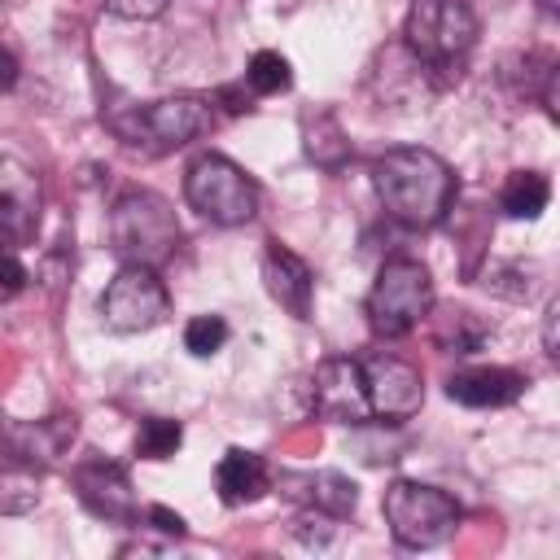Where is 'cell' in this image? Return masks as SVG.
Here are the masks:
<instances>
[{
  "label": "cell",
  "mask_w": 560,
  "mask_h": 560,
  "mask_svg": "<svg viewBox=\"0 0 560 560\" xmlns=\"http://www.w3.org/2000/svg\"><path fill=\"white\" fill-rule=\"evenodd\" d=\"M372 188L381 206L407 228L442 223L455 201V175L429 149H385L372 162Z\"/></svg>",
  "instance_id": "1"
},
{
  "label": "cell",
  "mask_w": 560,
  "mask_h": 560,
  "mask_svg": "<svg viewBox=\"0 0 560 560\" xmlns=\"http://www.w3.org/2000/svg\"><path fill=\"white\" fill-rule=\"evenodd\" d=\"M214 105L219 101L206 92H179V96H158V101L105 105L101 118L122 144L144 149V153H171L214 127V118H219Z\"/></svg>",
  "instance_id": "2"
},
{
  "label": "cell",
  "mask_w": 560,
  "mask_h": 560,
  "mask_svg": "<svg viewBox=\"0 0 560 560\" xmlns=\"http://www.w3.org/2000/svg\"><path fill=\"white\" fill-rule=\"evenodd\" d=\"M179 236L184 232H179V219H175L171 201L149 192V188L122 192L109 210V245L122 262L162 267L166 258H175Z\"/></svg>",
  "instance_id": "3"
},
{
  "label": "cell",
  "mask_w": 560,
  "mask_h": 560,
  "mask_svg": "<svg viewBox=\"0 0 560 560\" xmlns=\"http://www.w3.org/2000/svg\"><path fill=\"white\" fill-rule=\"evenodd\" d=\"M477 44V13L468 0H416L402 26V48L424 61V70L459 74Z\"/></svg>",
  "instance_id": "4"
},
{
  "label": "cell",
  "mask_w": 560,
  "mask_h": 560,
  "mask_svg": "<svg viewBox=\"0 0 560 560\" xmlns=\"http://www.w3.org/2000/svg\"><path fill=\"white\" fill-rule=\"evenodd\" d=\"M184 197L201 219H210L219 228H236L258 214V184L223 153H201L188 166Z\"/></svg>",
  "instance_id": "5"
},
{
  "label": "cell",
  "mask_w": 560,
  "mask_h": 560,
  "mask_svg": "<svg viewBox=\"0 0 560 560\" xmlns=\"http://www.w3.org/2000/svg\"><path fill=\"white\" fill-rule=\"evenodd\" d=\"M433 311L429 267L416 258H389L368 293V324L376 337H407Z\"/></svg>",
  "instance_id": "6"
},
{
  "label": "cell",
  "mask_w": 560,
  "mask_h": 560,
  "mask_svg": "<svg viewBox=\"0 0 560 560\" xmlns=\"http://www.w3.org/2000/svg\"><path fill=\"white\" fill-rule=\"evenodd\" d=\"M381 508H385L389 534L402 547H416V551L446 542L455 534V525H459V503L446 490L424 486V481H407V477L389 481Z\"/></svg>",
  "instance_id": "7"
},
{
  "label": "cell",
  "mask_w": 560,
  "mask_h": 560,
  "mask_svg": "<svg viewBox=\"0 0 560 560\" xmlns=\"http://www.w3.org/2000/svg\"><path fill=\"white\" fill-rule=\"evenodd\" d=\"M166 311H171V298L158 267L122 262V271L101 293V319L114 332H149L166 319Z\"/></svg>",
  "instance_id": "8"
},
{
  "label": "cell",
  "mask_w": 560,
  "mask_h": 560,
  "mask_svg": "<svg viewBox=\"0 0 560 560\" xmlns=\"http://www.w3.org/2000/svg\"><path fill=\"white\" fill-rule=\"evenodd\" d=\"M311 407L324 420L337 424H363L372 416L368 407V385H363V368L359 359H324L311 372Z\"/></svg>",
  "instance_id": "9"
},
{
  "label": "cell",
  "mask_w": 560,
  "mask_h": 560,
  "mask_svg": "<svg viewBox=\"0 0 560 560\" xmlns=\"http://www.w3.org/2000/svg\"><path fill=\"white\" fill-rule=\"evenodd\" d=\"M359 368H363V385H368V407H372V416L407 420V416L420 411V402H424V381H420V372H416L407 359L368 354V359H359Z\"/></svg>",
  "instance_id": "10"
},
{
  "label": "cell",
  "mask_w": 560,
  "mask_h": 560,
  "mask_svg": "<svg viewBox=\"0 0 560 560\" xmlns=\"http://www.w3.org/2000/svg\"><path fill=\"white\" fill-rule=\"evenodd\" d=\"M44 192L35 171H26L18 158L0 153V245H26L39 232Z\"/></svg>",
  "instance_id": "11"
},
{
  "label": "cell",
  "mask_w": 560,
  "mask_h": 560,
  "mask_svg": "<svg viewBox=\"0 0 560 560\" xmlns=\"http://www.w3.org/2000/svg\"><path fill=\"white\" fill-rule=\"evenodd\" d=\"M74 433H79L74 416H44V420H9L0 438H4L9 459L31 464V468H48L70 451Z\"/></svg>",
  "instance_id": "12"
},
{
  "label": "cell",
  "mask_w": 560,
  "mask_h": 560,
  "mask_svg": "<svg viewBox=\"0 0 560 560\" xmlns=\"http://www.w3.org/2000/svg\"><path fill=\"white\" fill-rule=\"evenodd\" d=\"M74 490L83 499V508L101 521H118V525H131L136 521V494H131V481L118 464L109 459H83L74 468Z\"/></svg>",
  "instance_id": "13"
},
{
  "label": "cell",
  "mask_w": 560,
  "mask_h": 560,
  "mask_svg": "<svg viewBox=\"0 0 560 560\" xmlns=\"http://www.w3.org/2000/svg\"><path fill=\"white\" fill-rule=\"evenodd\" d=\"M262 284H267V293H271L293 319H306V315H311L315 271H311L306 258H298L289 245L267 241V254H262Z\"/></svg>",
  "instance_id": "14"
},
{
  "label": "cell",
  "mask_w": 560,
  "mask_h": 560,
  "mask_svg": "<svg viewBox=\"0 0 560 560\" xmlns=\"http://www.w3.org/2000/svg\"><path fill=\"white\" fill-rule=\"evenodd\" d=\"M276 481L306 512H324L332 521H346L359 508V486L346 472H332V468H319V472H280Z\"/></svg>",
  "instance_id": "15"
},
{
  "label": "cell",
  "mask_w": 560,
  "mask_h": 560,
  "mask_svg": "<svg viewBox=\"0 0 560 560\" xmlns=\"http://www.w3.org/2000/svg\"><path fill=\"white\" fill-rule=\"evenodd\" d=\"M214 490L228 508H241V503H254L271 490V468L262 455L245 451V446H232L223 451V459L214 464Z\"/></svg>",
  "instance_id": "16"
},
{
  "label": "cell",
  "mask_w": 560,
  "mask_h": 560,
  "mask_svg": "<svg viewBox=\"0 0 560 560\" xmlns=\"http://www.w3.org/2000/svg\"><path fill=\"white\" fill-rule=\"evenodd\" d=\"M521 389H525V376L512 368H468L446 381L451 402H464V407H508L521 398Z\"/></svg>",
  "instance_id": "17"
},
{
  "label": "cell",
  "mask_w": 560,
  "mask_h": 560,
  "mask_svg": "<svg viewBox=\"0 0 560 560\" xmlns=\"http://www.w3.org/2000/svg\"><path fill=\"white\" fill-rule=\"evenodd\" d=\"M302 144H306V158L324 171H337L350 158V140H346L341 122L332 118V109H315L302 118Z\"/></svg>",
  "instance_id": "18"
},
{
  "label": "cell",
  "mask_w": 560,
  "mask_h": 560,
  "mask_svg": "<svg viewBox=\"0 0 560 560\" xmlns=\"http://www.w3.org/2000/svg\"><path fill=\"white\" fill-rule=\"evenodd\" d=\"M551 201V184L538 171H512L499 188V206L508 219H538Z\"/></svg>",
  "instance_id": "19"
},
{
  "label": "cell",
  "mask_w": 560,
  "mask_h": 560,
  "mask_svg": "<svg viewBox=\"0 0 560 560\" xmlns=\"http://www.w3.org/2000/svg\"><path fill=\"white\" fill-rule=\"evenodd\" d=\"M35 503H39V472L18 459L9 468H0V512L18 516V512H31Z\"/></svg>",
  "instance_id": "20"
},
{
  "label": "cell",
  "mask_w": 560,
  "mask_h": 560,
  "mask_svg": "<svg viewBox=\"0 0 560 560\" xmlns=\"http://www.w3.org/2000/svg\"><path fill=\"white\" fill-rule=\"evenodd\" d=\"M486 337H490V328L472 311H451L438 328V346L451 350V354H472V350L486 346Z\"/></svg>",
  "instance_id": "21"
},
{
  "label": "cell",
  "mask_w": 560,
  "mask_h": 560,
  "mask_svg": "<svg viewBox=\"0 0 560 560\" xmlns=\"http://www.w3.org/2000/svg\"><path fill=\"white\" fill-rule=\"evenodd\" d=\"M245 83H249V92H254V96H276V92H289L293 70H289V61H284L280 52L262 48V52H254V57H249Z\"/></svg>",
  "instance_id": "22"
},
{
  "label": "cell",
  "mask_w": 560,
  "mask_h": 560,
  "mask_svg": "<svg viewBox=\"0 0 560 560\" xmlns=\"http://www.w3.org/2000/svg\"><path fill=\"white\" fill-rule=\"evenodd\" d=\"M179 442H184V429H179V420H166V416H149L136 433V451L144 459H171L179 451Z\"/></svg>",
  "instance_id": "23"
},
{
  "label": "cell",
  "mask_w": 560,
  "mask_h": 560,
  "mask_svg": "<svg viewBox=\"0 0 560 560\" xmlns=\"http://www.w3.org/2000/svg\"><path fill=\"white\" fill-rule=\"evenodd\" d=\"M223 341H228V324H223V315H192V319L184 324V346H188V354H197V359L219 354Z\"/></svg>",
  "instance_id": "24"
},
{
  "label": "cell",
  "mask_w": 560,
  "mask_h": 560,
  "mask_svg": "<svg viewBox=\"0 0 560 560\" xmlns=\"http://www.w3.org/2000/svg\"><path fill=\"white\" fill-rule=\"evenodd\" d=\"M105 13H114V18H136V22H144V18H158V13H166V4L171 0H96Z\"/></svg>",
  "instance_id": "25"
},
{
  "label": "cell",
  "mask_w": 560,
  "mask_h": 560,
  "mask_svg": "<svg viewBox=\"0 0 560 560\" xmlns=\"http://www.w3.org/2000/svg\"><path fill=\"white\" fill-rule=\"evenodd\" d=\"M22 289H26V267H22L9 249H0V302L18 298Z\"/></svg>",
  "instance_id": "26"
},
{
  "label": "cell",
  "mask_w": 560,
  "mask_h": 560,
  "mask_svg": "<svg viewBox=\"0 0 560 560\" xmlns=\"http://www.w3.org/2000/svg\"><path fill=\"white\" fill-rule=\"evenodd\" d=\"M149 521H153V529H162L166 538H184V534H188L184 516H175V512H171V508H162V503H153V508H149Z\"/></svg>",
  "instance_id": "27"
},
{
  "label": "cell",
  "mask_w": 560,
  "mask_h": 560,
  "mask_svg": "<svg viewBox=\"0 0 560 560\" xmlns=\"http://www.w3.org/2000/svg\"><path fill=\"white\" fill-rule=\"evenodd\" d=\"M556 319H560V302H547V315H542V346H547L551 359L560 354V346H556Z\"/></svg>",
  "instance_id": "28"
},
{
  "label": "cell",
  "mask_w": 560,
  "mask_h": 560,
  "mask_svg": "<svg viewBox=\"0 0 560 560\" xmlns=\"http://www.w3.org/2000/svg\"><path fill=\"white\" fill-rule=\"evenodd\" d=\"M18 83V57L9 48H0V92H9Z\"/></svg>",
  "instance_id": "29"
},
{
  "label": "cell",
  "mask_w": 560,
  "mask_h": 560,
  "mask_svg": "<svg viewBox=\"0 0 560 560\" xmlns=\"http://www.w3.org/2000/svg\"><path fill=\"white\" fill-rule=\"evenodd\" d=\"M538 4H542L547 13H556V9H560V0H538Z\"/></svg>",
  "instance_id": "30"
}]
</instances>
